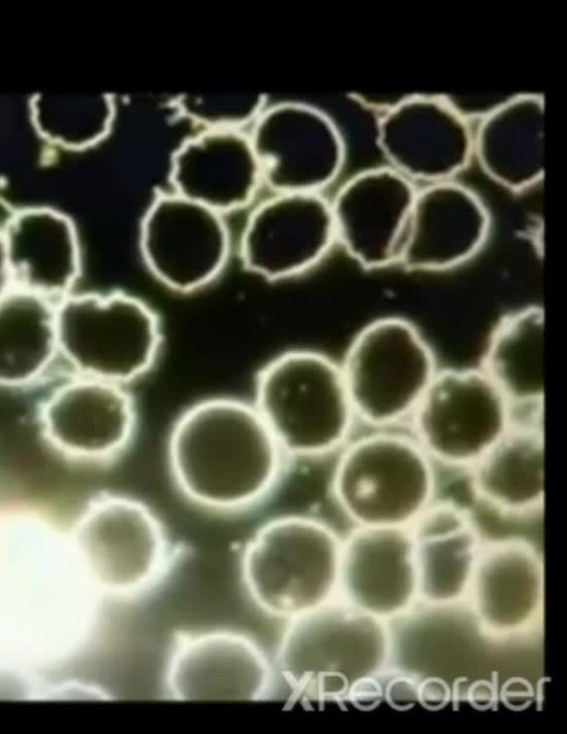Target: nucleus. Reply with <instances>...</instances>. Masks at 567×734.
I'll use <instances>...</instances> for the list:
<instances>
[{"instance_id":"nucleus-1","label":"nucleus","mask_w":567,"mask_h":734,"mask_svg":"<svg viewBox=\"0 0 567 734\" xmlns=\"http://www.w3.org/2000/svg\"><path fill=\"white\" fill-rule=\"evenodd\" d=\"M97 603L65 534L33 517L0 518V659L32 670L63 655L90 630Z\"/></svg>"},{"instance_id":"nucleus-2","label":"nucleus","mask_w":567,"mask_h":734,"mask_svg":"<svg viewBox=\"0 0 567 734\" xmlns=\"http://www.w3.org/2000/svg\"><path fill=\"white\" fill-rule=\"evenodd\" d=\"M282 454L254 405L231 397L190 405L173 424L167 443L179 492L218 511L261 500L279 477Z\"/></svg>"},{"instance_id":"nucleus-3","label":"nucleus","mask_w":567,"mask_h":734,"mask_svg":"<svg viewBox=\"0 0 567 734\" xmlns=\"http://www.w3.org/2000/svg\"><path fill=\"white\" fill-rule=\"evenodd\" d=\"M390 622L337 598L287 622L275 668L295 692L315 701L377 693L393 660Z\"/></svg>"},{"instance_id":"nucleus-4","label":"nucleus","mask_w":567,"mask_h":734,"mask_svg":"<svg viewBox=\"0 0 567 734\" xmlns=\"http://www.w3.org/2000/svg\"><path fill=\"white\" fill-rule=\"evenodd\" d=\"M341 547L338 533L318 518H271L244 547V589L271 618L288 622L309 613L338 598Z\"/></svg>"},{"instance_id":"nucleus-5","label":"nucleus","mask_w":567,"mask_h":734,"mask_svg":"<svg viewBox=\"0 0 567 734\" xmlns=\"http://www.w3.org/2000/svg\"><path fill=\"white\" fill-rule=\"evenodd\" d=\"M334 463L333 500L353 527H410L435 500V463L410 432L371 428Z\"/></svg>"},{"instance_id":"nucleus-6","label":"nucleus","mask_w":567,"mask_h":734,"mask_svg":"<svg viewBox=\"0 0 567 734\" xmlns=\"http://www.w3.org/2000/svg\"><path fill=\"white\" fill-rule=\"evenodd\" d=\"M252 405L282 453L301 457L340 449L357 420L340 364L312 350L287 351L264 365Z\"/></svg>"},{"instance_id":"nucleus-7","label":"nucleus","mask_w":567,"mask_h":734,"mask_svg":"<svg viewBox=\"0 0 567 734\" xmlns=\"http://www.w3.org/2000/svg\"><path fill=\"white\" fill-rule=\"evenodd\" d=\"M66 540L80 579L99 602L141 596L156 585L168 564L162 521L144 503L124 495L90 500Z\"/></svg>"},{"instance_id":"nucleus-8","label":"nucleus","mask_w":567,"mask_h":734,"mask_svg":"<svg viewBox=\"0 0 567 734\" xmlns=\"http://www.w3.org/2000/svg\"><path fill=\"white\" fill-rule=\"evenodd\" d=\"M339 364L355 417L371 428L409 422L439 371L422 331L395 316L364 324Z\"/></svg>"},{"instance_id":"nucleus-9","label":"nucleus","mask_w":567,"mask_h":734,"mask_svg":"<svg viewBox=\"0 0 567 734\" xmlns=\"http://www.w3.org/2000/svg\"><path fill=\"white\" fill-rule=\"evenodd\" d=\"M55 331L58 350L84 378L120 385L145 374L162 343L154 310L121 291L65 296Z\"/></svg>"},{"instance_id":"nucleus-10","label":"nucleus","mask_w":567,"mask_h":734,"mask_svg":"<svg viewBox=\"0 0 567 734\" xmlns=\"http://www.w3.org/2000/svg\"><path fill=\"white\" fill-rule=\"evenodd\" d=\"M511 410L478 368L439 370L409 432L435 464L468 469L509 428Z\"/></svg>"},{"instance_id":"nucleus-11","label":"nucleus","mask_w":567,"mask_h":734,"mask_svg":"<svg viewBox=\"0 0 567 734\" xmlns=\"http://www.w3.org/2000/svg\"><path fill=\"white\" fill-rule=\"evenodd\" d=\"M138 245L145 267L159 283L188 293L221 273L230 235L224 215L171 192L157 194L148 204Z\"/></svg>"},{"instance_id":"nucleus-12","label":"nucleus","mask_w":567,"mask_h":734,"mask_svg":"<svg viewBox=\"0 0 567 734\" xmlns=\"http://www.w3.org/2000/svg\"><path fill=\"white\" fill-rule=\"evenodd\" d=\"M272 193H321L340 174L346 146L334 121L301 102L266 106L248 133Z\"/></svg>"},{"instance_id":"nucleus-13","label":"nucleus","mask_w":567,"mask_h":734,"mask_svg":"<svg viewBox=\"0 0 567 734\" xmlns=\"http://www.w3.org/2000/svg\"><path fill=\"white\" fill-rule=\"evenodd\" d=\"M334 244L330 201L321 193H274L249 214L239 256L246 270L278 281L309 271Z\"/></svg>"},{"instance_id":"nucleus-14","label":"nucleus","mask_w":567,"mask_h":734,"mask_svg":"<svg viewBox=\"0 0 567 734\" xmlns=\"http://www.w3.org/2000/svg\"><path fill=\"white\" fill-rule=\"evenodd\" d=\"M275 663L251 637L215 629L182 637L167 660L164 684L178 701H260L271 693Z\"/></svg>"},{"instance_id":"nucleus-15","label":"nucleus","mask_w":567,"mask_h":734,"mask_svg":"<svg viewBox=\"0 0 567 734\" xmlns=\"http://www.w3.org/2000/svg\"><path fill=\"white\" fill-rule=\"evenodd\" d=\"M481 632L489 640L525 637L544 613V560L523 537L484 540L466 600Z\"/></svg>"},{"instance_id":"nucleus-16","label":"nucleus","mask_w":567,"mask_h":734,"mask_svg":"<svg viewBox=\"0 0 567 734\" xmlns=\"http://www.w3.org/2000/svg\"><path fill=\"white\" fill-rule=\"evenodd\" d=\"M377 139L388 166L413 183L453 179L473 157L471 124L443 95L406 94L380 115Z\"/></svg>"},{"instance_id":"nucleus-17","label":"nucleus","mask_w":567,"mask_h":734,"mask_svg":"<svg viewBox=\"0 0 567 734\" xmlns=\"http://www.w3.org/2000/svg\"><path fill=\"white\" fill-rule=\"evenodd\" d=\"M416 190L389 166L352 175L329 200L336 244L363 269L396 266Z\"/></svg>"},{"instance_id":"nucleus-18","label":"nucleus","mask_w":567,"mask_h":734,"mask_svg":"<svg viewBox=\"0 0 567 734\" xmlns=\"http://www.w3.org/2000/svg\"><path fill=\"white\" fill-rule=\"evenodd\" d=\"M491 217L481 197L453 179L417 188L396 267L413 272L457 268L484 246Z\"/></svg>"},{"instance_id":"nucleus-19","label":"nucleus","mask_w":567,"mask_h":734,"mask_svg":"<svg viewBox=\"0 0 567 734\" xmlns=\"http://www.w3.org/2000/svg\"><path fill=\"white\" fill-rule=\"evenodd\" d=\"M338 598L380 620L395 621L419 602L409 527H353L342 538Z\"/></svg>"},{"instance_id":"nucleus-20","label":"nucleus","mask_w":567,"mask_h":734,"mask_svg":"<svg viewBox=\"0 0 567 734\" xmlns=\"http://www.w3.org/2000/svg\"><path fill=\"white\" fill-rule=\"evenodd\" d=\"M135 407L120 384L83 378L58 387L41 410L45 438L62 453L86 459L112 456L135 428Z\"/></svg>"},{"instance_id":"nucleus-21","label":"nucleus","mask_w":567,"mask_h":734,"mask_svg":"<svg viewBox=\"0 0 567 734\" xmlns=\"http://www.w3.org/2000/svg\"><path fill=\"white\" fill-rule=\"evenodd\" d=\"M169 183L172 192L225 215L247 206L262 178L248 133L200 130L173 152Z\"/></svg>"},{"instance_id":"nucleus-22","label":"nucleus","mask_w":567,"mask_h":734,"mask_svg":"<svg viewBox=\"0 0 567 734\" xmlns=\"http://www.w3.org/2000/svg\"><path fill=\"white\" fill-rule=\"evenodd\" d=\"M409 528L419 602L431 607L463 603L484 542L472 513L452 500H434Z\"/></svg>"},{"instance_id":"nucleus-23","label":"nucleus","mask_w":567,"mask_h":734,"mask_svg":"<svg viewBox=\"0 0 567 734\" xmlns=\"http://www.w3.org/2000/svg\"><path fill=\"white\" fill-rule=\"evenodd\" d=\"M12 283L44 299L69 294L81 272L76 229L48 207L17 211L1 230Z\"/></svg>"},{"instance_id":"nucleus-24","label":"nucleus","mask_w":567,"mask_h":734,"mask_svg":"<svg viewBox=\"0 0 567 734\" xmlns=\"http://www.w3.org/2000/svg\"><path fill=\"white\" fill-rule=\"evenodd\" d=\"M544 97L509 94L473 132V156L499 186L522 192L544 176Z\"/></svg>"},{"instance_id":"nucleus-25","label":"nucleus","mask_w":567,"mask_h":734,"mask_svg":"<svg viewBox=\"0 0 567 734\" xmlns=\"http://www.w3.org/2000/svg\"><path fill=\"white\" fill-rule=\"evenodd\" d=\"M545 444L539 423H512L467 471L474 496L501 515L543 509Z\"/></svg>"},{"instance_id":"nucleus-26","label":"nucleus","mask_w":567,"mask_h":734,"mask_svg":"<svg viewBox=\"0 0 567 734\" xmlns=\"http://www.w3.org/2000/svg\"><path fill=\"white\" fill-rule=\"evenodd\" d=\"M511 406L544 400V310L527 306L503 316L492 329L478 368Z\"/></svg>"},{"instance_id":"nucleus-27","label":"nucleus","mask_w":567,"mask_h":734,"mask_svg":"<svg viewBox=\"0 0 567 734\" xmlns=\"http://www.w3.org/2000/svg\"><path fill=\"white\" fill-rule=\"evenodd\" d=\"M56 351L55 307L24 290L6 293L0 299V385L33 381Z\"/></svg>"},{"instance_id":"nucleus-28","label":"nucleus","mask_w":567,"mask_h":734,"mask_svg":"<svg viewBox=\"0 0 567 734\" xmlns=\"http://www.w3.org/2000/svg\"><path fill=\"white\" fill-rule=\"evenodd\" d=\"M37 130L51 142L69 148L99 143L110 132L115 103L110 94L61 96L39 94L31 103Z\"/></svg>"},{"instance_id":"nucleus-29","label":"nucleus","mask_w":567,"mask_h":734,"mask_svg":"<svg viewBox=\"0 0 567 734\" xmlns=\"http://www.w3.org/2000/svg\"><path fill=\"white\" fill-rule=\"evenodd\" d=\"M266 101L261 93L181 94L173 105L202 130L243 131L256 121Z\"/></svg>"},{"instance_id":"nucleus-30","label":"nucleus","mask_w":567,"mask_h":734,"mask_svg":"<svg viewBox=\"0 0 567 734\" xmlns=\"http://www.w3.org/2000/svg\"><path fill=\"white\" fill-rule=\"evenodd\" d=\"M452 108L468 123L482 121L498 107L509 94L478 93L466 95H443Z\"/></svg>"},{"instance_id":"nucleus-31","label":"nucleus","mask_w":567,"mask_h":734,"mask_svg":"<svg viewBox=\"0 0 567 734\" xmlns=\"http://www.w3.org/2000/svg\"><path fill=\"white\" fill-rule=\"evenodd\" d=\"M406 94H365L353 92L350 96L360 103L362 106L375 110L380 115L398 105Z\"/></svg>"},{"instance_id":"nucleus-32","label":"nucleus","mask_w":567,"mask_h":734,"mask_svg":"<svg viewBox=\"0 0 567 734\" xmlns=\"http://www.w3.org/2000/svg\"><path fill=\"white\" fill-rule=\"evenodd\" d=\"M12 283L3 237L0 230V299L8 293Z\"/></svg>"}]
</instances>
